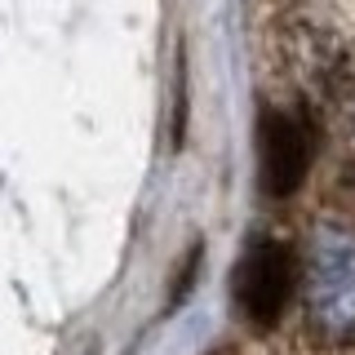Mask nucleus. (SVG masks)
<instances>
[{
    "label": "nucleus",
    "mask_w": 355,
    "mask_h": 355,
    "mask_svg": "<svg viewBox=\"0 0 355 355\" xmlns=\"http://www.w3.org/2000/svg\"><path fill=\"white\" fill-rule=\"evenodd\" d=\"M258 155H262V187L271 196H288L302 187L315 160V120L302 103L271 107L258 125Z\"/></svg>",
    "instance_id": "f03ea898"
},
{
    "label": "nucleus",
    "mask_w": 355,
    "mask_h": 355,
    "mask_svg": "<svg viewBox=\"0 0 355 355\" xmlns=\"http://www.w3.org/2000/svg\"><path fill=\"white\" fill-rule=\"evenodd\" d=\"M338 98H342V116H347V133H351V147H355V62L342 71V89H338Z\"/></svg>",
    "instance_id": "20e7f679"
},
{
    "label": "nucleus",
    "mask_w": 355,
    "mask_h": 355,
    "mask_svg": "<svg viewBox=\"0 0 355 355\" xmlns=\"http://www.w3.org/2000/svg\"><path fill=\"white\" fill-rule=\"evenodd\" d=\"M288 288H293V253H288V244L258 240L240 258V271H236L240 315L253 320L258 329H271L288 302Z\"/></svg>",
    "instance_id": "7ed1b4c3"
},
{
    "label": "nucleus",
    "mask_w": 355,
    "mask_h": 355,
    "mask_svg": "<svg viewBox=\"0 0 355 355\" xmlns=\"http://www.w3.org/2000/svg\"><path fill=\"white\" fill-rule=\"evenodd\" d=\"M306 320L324 342H355V231L320 227L306 249Z\"/></svg>",
    "instance_id": "f257e3e1"
}]
</instances>
